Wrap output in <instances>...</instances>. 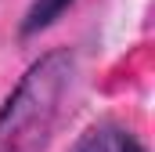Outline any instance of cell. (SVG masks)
Returning a JSON list of instances; mask_svg holds the SVG:
<instances>
[{
    "mask_svg": "<svg viewBox=\"0 0 155 152\" xmlns=\"http://www.w3.org/2000/svg\"><path fill=\"white\" fill-rule=\"evenodd\" d=\"M69 4H72V0H33L29 11H25V18H22V36H33L40 29H47Z\"/></svg>",
    "mask_w": 155,
    "mask_h": 152,
    "instance_id": "obj_3",
    "label": "cell"
},
{
    "mask_svg": "<svg viewBox=\"0 0 155 152\" xmlns=\"http://www.w3.org/2000/svg\"><path fill=\"white\" fill-rule=\"evenodd\" d=\"M76 152H144V149L123 127H97L76 145Z\"/></svg>",
    "mask_w": 155,
    "mask_h": 152,
    "instance_id": "obj_2",
    "label": "cell"
},
{
    "mask_svg": "<svg viewBox=\"0 0 155 152\" xmlns=\"http://www.w3.org/2000/svg\"><path fill=\"white\" fill-rule=\"evenodd\" d=\"M69 73H72V54L51 51L18 80V87L0 109V152L43 149L58 116V102L69 87Z\"/></svg>",
    "mask_w": 155,
    "mask_h": 152,
    "instance_id": "obj_1",
    "label": "cell"
}]
</instances>
